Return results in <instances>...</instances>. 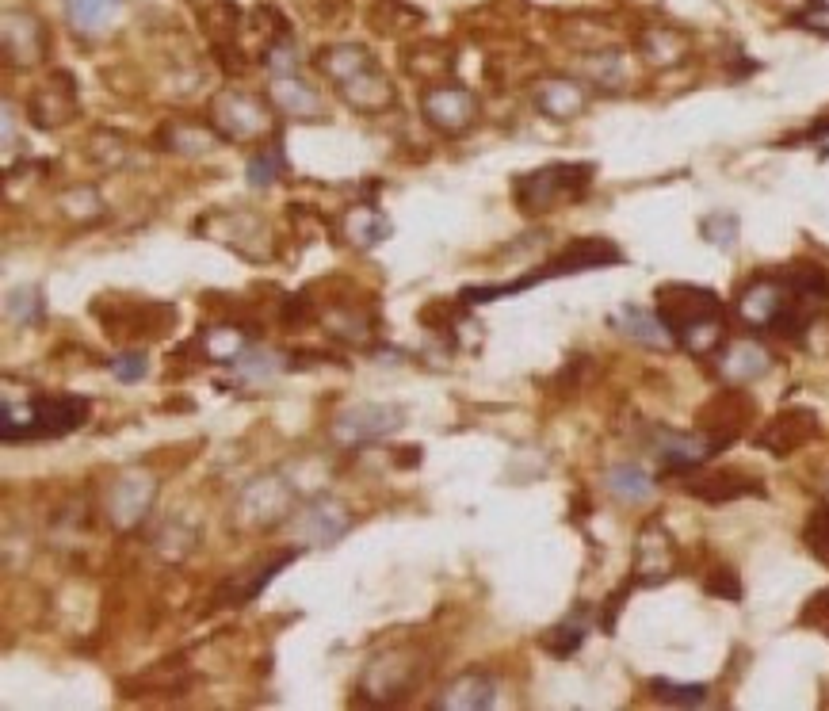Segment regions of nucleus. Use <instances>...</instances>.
I'll use <instances>...</instances> for the list:
<instances>
[{
    "instance_id": "7",
    "label": "nucleus",
    "mask_w": 829,
    "mask_h": 711,
    "mask_svg": "<svg viewBox=\"0 0 829 711\" xmlns=\"http://www.w3.org/2000/svg\"><path fill=\"white\" fill-rule=\"evenodd\" d=\"M818 432V421H814V413L810 410H791V413H780V417H772L765 425V432L757 436L761 444H765L772 455H787L795 452L799 444H807L810 436Z\"/></svg>"
},
{
    "instance_id": "25",
    "label": "nucleus",
    "mask_w": 829,
    "mask_h": 711,
    "mask_svg": "<svg viewBox=\"0 0 829 711\" xmlns=\"http://www.w3.org/2000/svg\"><path fill=\"white\" fill-rule=\"evenodd\" d=\"M111 371H115V379H123V383H134V379H142L149 371L146 356L142 352H127V356H115L111 360Z\"/></svg>"
},
{
    "instance_id": "16",
    "label": "nucleus",
    "mask_w": 829,
    "mask_h": 711,
    "mask_svg": "<svg viewBox=\"0 0 829 711\" xmlns=\"http://www.w3.org/2000/svg\"><path fill=\"white\" fill-rule=\"evenodd\" d=\"M230 100V123L222 127V134L226 138H249V134H260L264 130V123H268V115H264V108L256 104V100H249V96H226Z\"/></svg>"
},
{
    "instance_id": "22",
    "label": "nucleus",
    "mask_w": 829,
    "mask_h": 711,
    "mask_svg": "<svg viewBox=\"0 0 829 711\" xmlns=\"http://www.w3.org/2000/svg\"><path fill=\"white\" fill-rule=\"evenodd\" d=\"M360 215H363L360 226L352 222V241H356V245H375V241H383V237L390 234V222H386L375 207H363Z\"/></svg>"
},
{
    "instance_id": "24",
    "label": "nucleus",
    "mask_w": 829,
    "mask_h": 711,
    "mask_svg": "<svg viewBox=\"0 0 829 711\" xmlns=\"http://www.w3.org/2000/svg\"><path fill=\"white\" fill-rule=\"evenodd\" d=\"M703 237H707L711 245H723V249H730V245L738 241V218H734V215L703 218Z\"/></svg>"
},
{
    "instance_id": "10",
    "label": "nucleus",
    "mask_w": 829,
    "mask_h": 711,
    "mask_svg": "<svg viewBox=\"0 0 829 711\" xmlns=\"http://www.w3.org/2000/svg\"><path fill=\"white\" fill-rule=\"evenodd\" d=\"M493 700H497V685L486 673H463L459 681H451L440 708H493Z\"/></svg>"
},
{
    "instance_id": "3",
    "label": "nucleus",
    "mask_w": 829,
    "mask_h": 711,
    "mask_svg": "<svg viewBox=\"0 0 829 711\" xmlns=\"http://www.w3.org/2000/svg\"><path fill=\"white\" fill-rule=\"evenodd\" d=\"M593 184V165H551L512 180V192L524 215H543L562 207L566 199H581Z\"/></svg>"
},
{
    "instance_id": "11",
    "label": "nucleus",
    "mask_w": 829,
    "mask_h": 711,
    "mask_svg": "<svg viewBox=\"0 0 829 711\" xmlns=\"http://www.w3.org/2000/svg\"><path fill=\"white\" fill-rule=\"evenodd\" d=\"M768 367H772L768 352L761 345H749V341L734 345L723 356V375L730 379V383H749V379H761Z\"/></svg>"
},
{
    "instance_id": "8",
    "label": "nucleus",
    "mask_w": 829,
    "mask_h": 711,
    "mask_svg": "<svg viewBox=\"0 0 829 711\" xmlns=\"http://www.w3.org/2000/svg\"><path fill=\"white\" fill-rule=\"evenodd\" d=\"M470 111H474V100H470L467 88L451 85V88H436L425 96V119L436 130H463L470 123Z\"/></svg>"
},
{
    "instance_id": "6",
    "label": "nucleus",
    "mask_w": 829,
    "mask_h": 711,
    "mask_svg": "<svg viewBox=\"0 0 829 711\" xmlns=\"http://www.w3.org/2000/svg\"><path fill=\"white\" fill-rule=\"evenodd\" d=\"M673 566H677L673 543H669L665 532H658V524H650V528L642 532V539H638V562H635L638 574L635 578L642 585H658L673 574Z\"/></svg>"
},
{
    "instance_id": "17",
    "label": "nucleus",
    "mask_w": 829,
    "mask_h": 711,
    "mask_svg": "<svg viewBox=\"0 0 829 711\" xmlns=\"http://www.w3.org/2000/svg\"><path fill=\"white\" fill-rule=\"evenodd\" d=\"M585 635H589V620H585V612H574L570 620H562V624L543 635V647L558 654V658H570L585 643Z\"/></svg>"
},
{
    "instance_id": "21",
    "label": "nucleus",
    "mask_w": 829,
    "mask_h": 711,
    "mask_svg": "<svg viewBox=\"0 0 829 711\" xmlns=\"http://www.w3.org/2000/svg\"><path fill=\"white\" fill-rule=\"evenodd\" d=\"M658 700L665 704H703L707 700V685H673V681H654L650 685Z\"/></svg>"
},
{
    "instance_id": "5",
    "label": "nucleus",
    "mask_w": 829,
    "mask_h": 711,
    "mask_svg": "<svg viewBox=\"0 0 829 711\" xmlns=\"http://www.w3.org/2000/svg\"><path fill=\"white\" fill-rule=\"evenodd\" d=\"M684 474H688V478H684V490H688L692 497H700V501H711V505L738 501V497H749V494H765V486H761L757 478H745V474H730V471L696 474V467Z\"/></svg>"
},
{
    "instance_id": "19",
    "label": "nucleus",
    "mask_w": 829,
    "mask_h": 711,
    "mask_svg": "<svg viewBox=\"0 0 829 711\" xmlns=\"http://www.w3.org/2000/svg\"><path fill=\"white\" fill-rule=\"evenodd\" d=\"M283 173H287V161H283V150H279L276 142L264 146V150L249 161V184H253V188H272Z\"/></svg>"
},
{
    "instance_id": "2",
    "label": "nucleus",
    "mask_w": 829,
    "mask_h": 711,
    "mask_svg": "<svg viewBox=\"0 0 829 711\" xmlns=\"http://www.w3.org/2000/svg\"><path fill=\"white\" fill-rule=\"evenodd\" d=\"M88 421V398L77 394H35L23 406L4 402L0 410V440H58Z\"/></svg>"
},
{
    "instance_id": "27",
    "label": "nucleus",
    "mask_w": 829,
    "mask_h": 711,
    "mask_svg": "<svg viewBox=\"0 0 829 711\" xmlns=\"http://www.w3.org/2000/svg\"><path fill=\"white\" fill-rule=\"evenodd\" d=\"M707 589H711V593H723V597H730V601L742 597V585H738V578H734V570H715V578L707 582Z\"/></svg>"
},
{
    "instance_id": "20",
    "label": "nucleus",
    "mask_w": 829,
    "mask_h": 711,
    "mask_svg": "<svg viewBox=\"0 0 829 711\" xmlns=\"http://www.w3.org/2000/svg\"><path fill=\"white\" fill-rule=\"evenodd\" d=\"M539 108L547 111V115H554V119H566V115H574L581 108V92L570 81H551V85L539 92Z\"/></svg>"
},
{
    "instance_id": "1",
    "label": "nucleus",
    "mask_w": 829,
    "mask_h": 711,
    "mask_svg": "<svg viewBox=\"0 0 829 711\" xmlns=\"http://www.w3.org/2000/svg\"><path fill=\"white\" fill-rule=\"evenodd\" d=\"M723 299L711 287L665 283L658 287V318L669 337L696 356H707L723 345Z\"/></svg>"
},
{
    "instance_id": "15",
    "label": "nucleus",
    "mask_w": 829,
    "mask_h": 711,
    "mask_svg": "<svg viewBox=\"0 0 829 711\" xmlns=\"http://www.w3.org/2000/svg\"><path fill=\"white\" fill-rule=\"evenodd\" d=\"M115 8H119V0H65L69 23L77 31H85V35L104 31L107 23H111V16H115Z\"/></svg>"
},
{
    "instance_id": "18",
    "label": "nucleus",
    "mask_w": 829,
    "mask_h": 711,
    "mask_svg": "<svg viewBox=\"0 0 829 711\" xmlns=\"http://www.w3.org/2000/svg\"><path fill=\"white\" fill-rule=\"evenodd\" d=\"M348 532V517H344L337 505H318V509H310V517H306V539H314V543H333L337 536H344Z\"/></svg>"
},
{
    "instance_id": "4",
    "label": "nucleus",
    "mask_w": 829,
    "mask_h": 711,
    "mask_svg": "<svg viewBox=\"0 0 829 711\" xmlns=\"http://www.w3.org/2000/svg\"><path fill=\"white\" fill-rule=\"evenodd\" d=\"M405 425V417L398 406H383V402H360L352 410H344L333 421V436L341 444H367V440H383L390 432H398Z\"/></svg>"
},
{
    "instance_id": "23",
    "label": "nucleus",
    "mask_w": 829,
    "mask_h": 711,
    "mask_svg": "<svg viewBox=\"0 0 829 711\" xmlns=\"http://www.w3.org/2000/svg\"><path fill=\"white\" fill-rule=\"evenodd\" d=\"M807 547L818 555L822 562H829V505H822V509H814V517L807 520Z\"/></svg>"
},
{
    "instance_id": "13",
    "label": "nucleus",
    "mask_w": 829,
    "mask_h": 711,
    "mask_svg": "<svg viewBox=\"0 0 829 711\" xmlns=\"http://www.w3.org/2000/svg\"><path fill=\"white\" fill-rule=\"evenodd\" d=\"M604 486H608V494L619 497V501H646V497L654 494V478L642 471V467H635V463H619V467H612L608 478H604Z\"/></svg>"
},
{
    "instance_id": "12",
    "label": "nucleus",
    "mask_w": 829,
    "mask_h": 711,
    "mask_svg": "<svg viewBox=\"0 0 829 711\" xmlns=\"http://www.w3.org/2000/svg\"><path fill=\"white\" fill-rule=\"evenodd\" d=\"M612 322H616L627 337L642 341V345H665V341H669V329H665V322H661L658 314L642 310V306H623Z\"/></svg>"
},
{
    "instance_id": "26",
    "label": "nucleus",
    "mask_w": 829,
    "mask_h": 711,
    "mask_svg": "<svg viewBox=\"0 0 829 711\" xmlns=\"http://www.w3.org/2000/svg\"><path fill=\"white\" fill-rule=\"evenodd\" d=\"M803 624H814L818 631H826L829 635V589H822V593L803 608Z\"/></svg>"
},
{
    "instance_id": "14",
    "label": "nucleus",
    "mask_w": 829,
    "mask_h": 711,
    "mask_svg": "<svg viewBox=\"0 0 829 711\" xmlns=\"http://www.w3.org/2000/svg\"><path fill=\"white\" fill-rule=\"evenodd\" d=\"M272 100H276L283 111H291V115H295V111L298 115H314V111H318V92L302 85L295 73H276V77H272Z\"/></svg>"
},
{
    "instance_id": "9",
    "label": "nucleus",
    "mask_w": 829,
    "mask_h": 711,
    "mask_svg": "<svg viewBox=\"0 0 829 711\" xmlns=\"http://www.w3.org/2000/svg\"><path fill=\"white\" fill-rule=\"evenodd\" d=\"M321 69L337 81V85H352L367 73H375V58L363 46H333L329 54H321Z\"/></svg>"
}]
</instances>
